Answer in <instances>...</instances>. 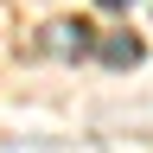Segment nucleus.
Wrapping results in <instances>:
<instances>
[{
    "label": "nucleus",
    "instance_id": "1",
    "mask_svg": "<svg viewBox=\"0 0 153 153\" xmlns=\"http://www.w3.org/2000/svg\"><path fill=\"white\" fill-rule=\"evenodd\" d=\"M96 45V26L89 19H51L45 26V51H57V57H83Z\"/></svg>",
    "mask_w": 153,
    "mask_h": 153
},
{
    "label": "nucleus",
    "instance_id": "2",
    "mask_svg": "<svg viewBox=\"0 0 153 153\" xmlns=\"http://www.w3.org/2000/svg\"><path fill=\"white\" fill-rule=\"evenodd\" d=\"M102 64L134 70V64H140V38H134V32H108V38H102Z\"/></svg>",
    "mask_w": 153,
    "mask_h": 153
},
{
    "label": "nucleus",
    "instance_id": "3",
    "mask_svg": "<svg viewBox=\"0 0 153 153\" xmlns=\"http://www.w3.org/2000/svg\"><path fill=\"white\" fill-rule=\"evenodd\" d=\"M102 7H115V13H121V7H134V0H102Z\"/></svg>",
    "mask_w": 153,
    "mask_h": 153
}]
</instances>
